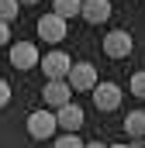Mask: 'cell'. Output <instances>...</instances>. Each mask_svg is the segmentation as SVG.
Instances as JSON below:
<instances>
[{
  "label": "cell",
  "instance_id": "cell-1",
  "mask_svg": "<svg viewBox=\"0 0 145 148\" xmlns=\"http://www.w3.org/2000/svg\"><path fill=\"white\" fill-rule=\"evenodd\" d=\"M55 127H59L55 114H48V110H31L28 114V134L38 138V141H48L55 134Z\"/></svg>",
  "mask_w": 145,
  "mask_h": 148
},
{
  "label": "cell",
  "instance_id": "cell-2",
  "mask_svg": "<svg viewBox=\"0 0 145 148\" xmlns=\"http://www.w3.org/2000/svg\"><path fill=\"white\" fill-rule=\"evenodd\" d=\"M104 52H107L110 59H128L135 52V41H131L128 31H107L104 35Z\"/></svg>",
  "mask_w": 145,
  "mask_h": 148
},
{
  "label": "cell",
  "instance_id": "cell-3",
  "mask_svg": "<svg viewBox=\"0 0 145 148\" xmlns=\"http://www.w3.org/2000/svg\"><path fill=\"white\" fill-rule=\"evenodd\" d=\"M90 93H93L97 110H117L121 107V86H114V83H97Z\"/></svg>",
  "mask_w": 145,
  "mask_h": 148
},
{
  "label": "cell",
  "instance_id": "cell-4",
  "mask_svg": "<svg viewBox=\"0 0 145 148\" xmlns=\"http://www.w3.org/2000/svg\"><path fill=\"white\" fill-rule=\"evenodd\" d=\"M41 97H45V103L48 107H66L69 103V97H72V86H69V79H48V86L41 90Z\"/></svg>",
  "mask_w": 145,
  "mask_h": 148
},
{
  "label": "cell",
  "instance_id": "cell-5",
  "mask_svg": "<svg viewBox=\"0 0 145 148\" xmlns=\"http://www.w3.org/2000/svg\"><path fill=\"white\" fill-rule=\"evenodd\" d=\"M41 69H45L48 79H66L69 69H72V59L66 55V52H48V55L41 59Z\"/></svg>",
  "mask_w": 145,
  "mask_h": 148
},
{
  "label": "cell",
  "instance_id": "cell-6",
  "mask_svg": "<svg viewBox=\"0 0 145 148\" xmlns=\"http://www.w3.org/2000/svg\"><path fill=\"white\" fill-rule=\"evenodd\" d=\"M38 62H41V55H38V48L31 41H17V45L10 48V66H14V69H31Z\"/></svg>",
  "mask_w": 145,
  "mask_h": 148
},
{
  "label": "cell",
  "instance_id": "cell-7",
  "mask_svg": "<svg viewBox=\"0 0 145 148\" xmlns=\"http://www.w3.org/2000/svg\"><path fill=\"white\" fill-rule=\"evenodd\" d=\"M66 79H69L72 90H93V86H97V69H93L90 62H76Z\"/></svg>",
  "mask_w": 145,
  "mask_h": 148
},
{
  "label": "cell",
  "instance_id": "cell-8",
  "mask_svg": "<svg viewBox=\"0 0 145 148\" xmlns=\"http://www.w3.org/2000/svg\"><path fill=\"white\" fill-rule=\"evenodd\" d=\"M38 35L45 38V41H62V38H66V21H62L59 14H45V17L38 21Z\"/></svg>",
  "mask_w": 145,
  "mask_h": 148
},
{
  "label": "cell",
  "instance_id": "cell-9",
  "mask_svg": "<svg viewBox=\"0 0 145 148\" xmlns=\"http://www.w3.org/2000/svg\"><path fill=\"white\" fill-rule=\"evenodd\" d=\"M79 17H86L90 24H104V21L110 17V0H83Z\"/></svg>",
  "mask_w": 145,
  "mask_h": 148
},
{
  "label": "cell",
  "instance_id": "cell-10",
  "mask_svg": "<svg viewBox=\"0 0 145 148\" xmlns=\"http://www.w3.org/2000/svg\"><path fill=\"white\" fill-rule=\"evenodd\" d=\"M55 121H59V127H62V131H79V127H83V110H79V107H72V103H66V107H59Z\"/></svg>",
  "mask_w": 145,
  "mask_h": 148
},
{
  "label": "cell",
  "instance_id": "cell-11",
  "mask_svg": "<svg viewBox=\"0 0 145 148\" xmlns=\"http://www.w3.org/2000/svg\"><path fill=\"white\" fill-rule=\"evenodd\" d=\"M124 131L128 138H145V110H131L124 117Z\"/></svg>",
  "mask_w": 145,
  "mask_h": 148
},
{
  "label": "cell",
  "instance_id": "cell-12",
  "mask_svg": "<svg viewBox=\"0 0 145 148\" xmlns=\"http://www.w3.org/2000/svg\"><path fill=\"white\" fill-rule=\"evenodd\" d=\"M52 3H55V10H52V14H59L62 21L79 17V10H83V0H52Z\"/></svg>",
  "mask_w": 145,
  "mask_h": 148
},
{
  "label": "cell",
  "instance_id": "cell-13",
  "mask_svg": "<svg viewBox=\"0 0 145 148\" xmlns=\"http://www.w3.org/2000/svg\"><path fill=\"white\" fill-rule=\"evenodd\" d=\"M52 148H86V145L79 141V134H76V131H66V134H59V138H55V145H52Z\"/></svg>",
  "mask_w": 145,
  "mask_h": 148
},
{
  "label": "cell",
  "instance_id": "cell-14",
  "mask_svg": "<svg viewBox=\"0 0 145 148\" xmlns=\"http://www.w3.org/2000/svg\"><path fill=\"white\" fill-rule=\"evenodd\" d=\"M17 7H21L17 0H0V21H7V24H10V21L17 17Z\"/></svg>",
  "mask_w": 145,
  "mask_h": 148
},
{
  "label": "cell",
  "instance_id": "cell-15",
  "mask_svg": "<svg viewBox=\"0 0 145 148\" xmlns=\"http://www.w3.org/2000/svg\"><path fill=\"white\" fill-rule=\"evenodd\" d=\"M128 86H131V93H135L138 100H145V73H135V76H131V83H128Z\"/></svg>",
  "mask_w": 145,
  "mask_h": 148
},
{
  "label": "cell",
  "instance_id": "cell-16",
  "mask_svg": "<svg viewBox=\"0 0 145 148\" xmlns=\"http://www.w3.org/2000/svg\"><path fill=\"white\" fill-rule=\"evenodd\" d=\"M7 100H10V86L0 79V107H7Z\"/></svg>",
  "mask_w": 145,
  "mask_h": 148
},
{
  "label": "cell",
  "instance_id": "cell-17",
  "mask_svg": "<svg viewBox=\"0 0 145 148\" xmlns=\"http://www.w3.org/2000/svg\"><path fill=\"white\" fill-rule=\"evenodd\" d=\"M7 41H10V24L0 21V45H7Z\"/></svg>",
  "mask_w": 145,
  "mask_h": 148
},
{
  "label": "cell",
  "instance_id": "cell-18",
  "mask_svg": "<svg viewBox=\"0 0 145 148\" xmlns=\"http://www.w3.org/2000/svg\"><path fill=\"white\" fill-rule=\"evenodd\" d=\"M128 148H145V138H135V141H128Z\"/></svg>",
  "mask_w": 145,
  "mask_h": 148
},
{
  "label": "cell",
  "instance_id": "cell-19",
  "mask_svg": "<svg viewBox=\"0 0 145 148\" xmlns=\"http://www.w3.org/2000/svg\"><path fill=\"white\" fill-rule=\"evenodd\" d=\"M86 148H104V145H100V141H90V145H86Z\"/></svg>",
  "mask_w": 145,
  "mask_h": 148
},
{
  "label": "cell",
  "instance_id": "cell-20",
  "mask_svg": "<svg viewBox=\"0 0 145 148\" xmlns=\"http://www.w3.org/2000/svg\"><path fill=\"white\" fill-rule=\"evenodd\" d=\"M17 3H38V0H17Z\"/></svg>",
  "mask_w": 145,
  "mask_h": 148
},
{
  "label": "cell",
  "instance_id": "cell-21",
  "mask_svg": "<svg viewBox=\"0 0 145 148\" xmlns=\"http://www.w3.org/2000/svg\"><path fill=\"white\" fill-rule=\"evenodd\" d=\"M110 148H128V145H110Z\"/></svg>",
  "mask_w": 145,
  "mask_h": 148
}]
</instances>
